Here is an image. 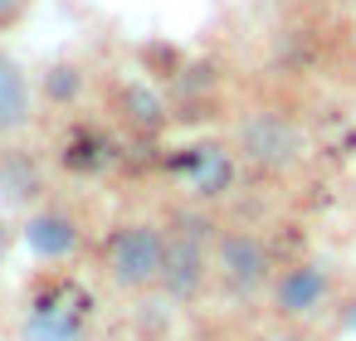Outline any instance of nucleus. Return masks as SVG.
<instances>
[{"label":"nucleus","instance_id":"1","mask_svg":"<svg viewBox=\"0 0 356 341\" xmlns=\"http://www.w3.org/2000/svg\"><path fill=\"white\" fill-rule=\"evenodd\" d=\"M166 244L171 234L152 219H127L118 224L108 239H103V273L113 288L122 292H147V288H161V273H166Z\"/></svg>","mask_w":356,"mask_h":341},{"label":"nucleus","instance_id":"2","mask_svg":"<svg viewBox=\"0 0 356 341\" xmlns=\"http://www.w3.org/2000/svg\"><path fill=\"white\" fill-rule=\"evenodd\" d=\"M337 297V278L327 263L317 258H298L288 268L273 273V288H268V302H273V317L283 326H302L312 317H322Z\"/></svg>","mask_w":356,"mask_h":341},{"label":"nucleus","instance_id":"3","mask_svg":"<svg viewBox=\"0 0 356 341\" xmlns=\"http://www.w3.org/2000/svg\"><path fill=\"white\" fill-rule=\"evenodd\" d=\"M210 263H215V283L229 297H254V292L273 288V258H268V244L254 229H225V234H215Z\"/></svg>","mask_w":356,"mask_h":341},{"label":"nucleus","instance_id":"4","mask_svg":"<svg viewBox=\"0 0 356 341\" xmlns=\"http://www.w3.org/2000/svg\"><path fill=\"white\" fill-rule=\"evenodd\" d=\"M210 253H215L210 229H200V219H195V215H191V219H186V215H176V234H171V244H166V273H161L166 297L191 302V297L205 288V278H215Z\"/></svg>","mask_w":356,"mask_h":341},{"label":"nucleus","instance_id":"5","mask_svg":"<svg viewBox=\"0 0 356 341\" xmlns=\"http://www.w3.org/2000/svg\"><path fill=\"white\" fill-rule=\"evenodd\" d=\"M302 147L307 137L288 113H254L239 127V156L264 171H293L302 161Z\"/></svg>","mask_w":356,"mask_h":341},{"label":"nucleus","instance_id":"6","mask_svg":"<svg viewBox=\"0 0 356 341\" xmlns=\"http://www.w3.org/2000/svg\"><path fill=\"white\" fill-rule=\"evenodd\" d=\"M25 249L40 258V263H64V258H74L79 253V244H83V229H79V219L69 215V210H35L30 219H25Z\"/></svg>","mask_w":356,"mask_h":341},{"label":"nucleus","instance_id":"7","mask_svg":"<svg viewBox=\"0 0 356 341\" xmlns=\"http://www.w3.org/2000/svg\"><path fill=\"white\" fill-rule=\"evenodd\" d=\"M35 117V88H30V74L20 69V59H10L0 49V137H15L25 132Z\"/></svg>","mask_w":356,"mask_h":341},{"label":"nucleus","instance_id":"8","mask_svg":"<svg viewBox=\"0 0 356 341\" xmlns=\"http://www.w3.org/2000/svg\"><path fill=\"white\" fill-rule=\"evenodd\" d=\"M229 181H234V156H229L225 147H200V156H195V166H191V185H195L200 195H220Z\"/></svg>","mask_w":356,"mask_h":341},{"label":"nucleus","instance_id":"9","mask_svg":"<svg viewBox=\"0 0 356 341\" xmlns=\"http://www.w3.org/2000/svg\"><path fill=\"white\" fill-rule=\"evenodd\" d=\"M122 113H127V122L142 127V132H156V127L166 122V103H161V93L147 88V83H127V88H122Z\"/></svg>","mask_w":356,"mask_h":341},{"label":"nucleus","instance_id":"10","mask_svg":"<svg viewBox=\"0 0 356 341\" xmlns=\"http://www.w3.org/2000/svg\"><path fill=\"white\" fill-rule=\"evenodd\" d=\"M44 93H49L54 103H74V98L83 93V74H79L74 64H59V69H49V78H44Z\"/></svg>","mask_w":356,"mask_h":341},{"label":"nucleus","instance_id":"11","mask_svg":"<svg viewBox=\"0 0 356 341\" xmlns=\"http://www.w3.org/2000/svg\"><path fill=\"white\" fill-rule=\"evenodd\" d=\"M25 10H30V0H0V30H6V25H15Z\"/></svg>","mask_w":356,"mask_h":341}]
</instances>
